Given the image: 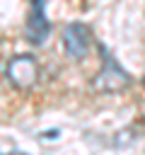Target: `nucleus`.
I'll return each mask as SVG.
<instances>
[{
	"label": "nucleus",
	"instance_id": "1",
	"mask_svg": "<svg viewBox=\"0 0 145 155\" xmlns=\"http://www.w3.org/2000/svg\"><path fill=\"white\" fill-rule=\"evenodd\" d=\"M99 51H102V70L94 78V90H99V92H118V90H123L128 85V80H130L128 73L116 63V58L104 46H99Z\"/></svg>",
	"mask_w": 145,
	"mask_h": 155
},
{
	"label": "nucleus",
	"instance_id": "2",
	"mask_svg": "<svg viewBox=\"0 0 145 155\" xmlns=\"http://www.w3.org/2000/svg\"><path fill=\"white\" fill-rule=\"evenodd\" d=\"M5 73H7V78H10V82H12L14 87L27 90V87H31V85L36 82V78H39V63H36L34 56H14V58L7 63Z\"/></svg>",
	"mask_w": 145,
	"mask_h": 155
},
{
	"label": "nucleus",
	"instance_id": "3",
	"mask_svg": "<svg viewBox=\"0 0 145 155\" xmlns=\"http://www.w3.org/2000/svg\"><path fill=\"white\" fill-rule=\"evenodd\" d=\"M48 31H51V24L46 19V0H31V10L27 17V27H24L27 39L31 44H44Z\"/></svg>",
	"mask_w": 145,
	"mask_h": 155
},
{
	"label": "nucleus",
	"instance_id": "4",
	"mask_svg": "<svg viewBox=\"0 0 145 155\" xmlns=\"http://www.w3.org/2000/svg\"><path fill=\"white\" fill-rule=\"evenodd\" d=\"M89 39H92L89 29L82 22H72L63 31V44H65V51H68L70 58H82L89 48Z\"/></svg>",
	"mask_w": 145,
	"mask_h": 155
},
{
	"label": "nucleus",
	"instance_id": "5",
	"mask_svg": "<svg viewBox=\"0 0 145 155\" xmlns=\"http://www.w3.org/2000/svg\"><path fill=\"white\" fill-rule=\"evenodd\" d=\"M143 82H145V80H143Z\"/></svg>",
	"mask_w": 145,
	"mask_h": 155
}]
</instances>
